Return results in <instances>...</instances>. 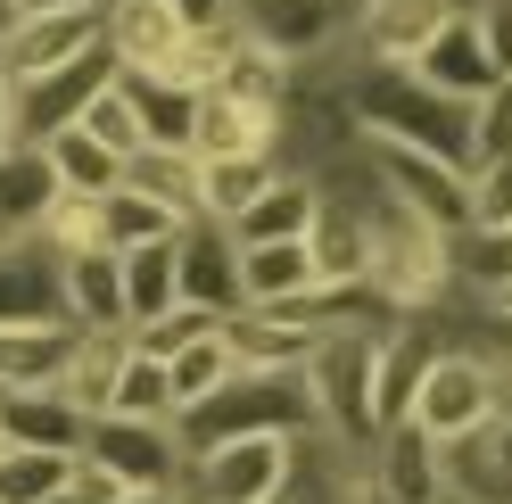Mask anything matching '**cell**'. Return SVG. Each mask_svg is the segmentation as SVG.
Returning a JSON list of instances; mask_svg holds the SVG:
<instances>
[{
    "label": "cell",
    "mask_w": 512,
    "mask_h": 504,
    "mask_svg": "<svg viewBox=\"0 0 512 504\" xmlns=\"http://www.w3.org/2000/svg\"><path fill=\"white\" fill-rule=\"evenodd\" d=\"M339 108H347L356 133L430 149V157H446V166H463V174L479 166V149H471V108H479V100H455V91L422 83L413 67H380V58H356V50H347Z\"/></svg>",
    "instance_id": "1"
},
{
    "label": "cell",
    "mask_w": 512,
    "mask_h": 504,
    "mask_svg": "<svg viewBox=\"0 0 512 504\" xmlns=\"http://www.w3.org/2000/svg\"><path fill=\"white\" fill-rule=\"evenodd\" d=\"M397 323V314H389ZM389 323H347V331H323L306 356V389H314V414H323L331 447L339 455H364L380 438V331Z\"/></svg>",
    "instance_id": "2"
},
{
    "label": "cell",
    "mask_w": 512,
    "mask_h": 504,
    "mask_svg": "<svg viewBox=\"0 0 512 504\" xmlns=\"http://www.w3.org/2000/svg\"><path fill=\"white\" fill-rule=\"evenodd\" d=\"M446 240L430 215H413L397 191H380L372 207V290L389 298V314H438L446 298H455V265H446Z\"/></svg>",
    "instance_id": "3"
},
{
    "label": "cell",
    "mask_w": 512,
    "mask_h": 504,
    "mask_svg": "<svg viewBox=\"0 0 512 504\" xmlns=\"http://www.w3.org/2000/svg\"><path fill=\"white\" fill-rule=\"evenodd\" d=\"M182 422V447L199 455L215 447V438H248V430H290V438H314L323 430V414H314V389H306V372H232L207 405H190Z\"/></svg>",
    "instance_id": "4"
},
{
    "label": "cell",
    "mask_w": 512,
    "mask_h": 504,
    "mask_svg": "<svg viewBox=\"0 0 512 504\" xmlns=\"http://www.w3.org/2000/svg\"><path fill=\"white\" fill-rule=\"evenodd\" d=\"M298 447L290 430H248V438H215L190 455V504H281L298 488Z\"/></svg>",
    "instance_id": "5"
},
{
    "label": "cell",
    "mask_w": 512,
    "mask_h": 504,
    "mask_svg": "<svg viewBox=\"0 0 512 504\" xmlns=\"http://www.w3.org/2000/svg\"><path fill=\"white\" fill-rule=\"evenodd\" d=\"M356 504H455V488H446V438L422 430L413 414L380 422V438L364 447Z\"/></svg>",
    "instance_id": "6"
},
{
    "label": "cell",
    "mask_w": 512,
    "mask_h": 504,
    "mask_svg": "<svg viewBox=\"0 0 512 504\" xmlns=\"http://www.w3.org/2000/svg\"><path fill=\"white\" fill-rule=\"evenodd\" d=\"M356 9H364V0H232L240 34L265 42L273 58H290V67H306V58H339L347 42H356Z\"/></svg>",
    "instance_id": "7"
},
{
    "label": "cell",
    "mask_w": 512,
    "mask_h": 504,
    "mask_svg": "<svg viewBox=\"0 0 512 504\" xmlns=\"http://www.w3.org/2000/svg\"><path fill=\"white\" fill-rule=\"evenodd\" d=\"M83 455H91V463H108L124 488H182V480H190V447H182V422L91 414V430H83Z\"/></svg>",
    "instance_id": "8"
},
{
    "label": "cell",
    "mask_w": 512,
    "mask_h": 504,
    "mask_svg": "<svg viewBox=\"0 0 512 504\" xmlns=\"http://www.w3.org/2000/svg\"><path fill=\"white\" fill-rule=\"evenodd\" d=\"M496 364L488 356H471V348H438L430 356V372H422V389H413V422L422 430H438L446 447H455L463 430H479L496 414Z\"/></svg>",
    "instance_id": "9"
},
{
    "label": "cell",
    "mask_w": 512,
    "mask_h": 504,
    "mask_svg": "<svg viewBox=\"0 0 512 504\" xmlns=\"http://www.w3.org/2000/svg\"><path fill=\"white\" fill-rule=\"evenodd\" d=\"M174 273H182V298H199L215 314H240L248 306V281H240V232L223 215H190L174 232Z\"/></svg>",
    "instance_id": "10"
},
{
    "label": "cell",
    "mask_w": 512,
    "mask_h": 504,
    "mask_svg": "<svg viewBox=\"0 0 512 504\" xmlns=\"http://www.w3.org/2000/svg\"><path fill=\"white\" fill-rule=\"evenodd\" d=\"M100 83H116V50L108 42L67 58V67H50V75H34V83H17V133L25 141H50L58 124H75L91 100H100Z\"/></svg>",
    "instance_id": "11"
},
{
    "label": "cell",
    "mask_w": 512,
    "mask_h": 504,
    "mask_svg": "<svg viewBox=\"0 0 512 504\" xmlns=\"http://www.w3.org/2000/svg\"><path fill=\"white\" fill-rule=\"evenodd\" d=\"M58 306H67L75 331H133L124 323V257L108 240L58 248Z\"/></svg>",
    "instance_id": "12"
},
{
    "label": "cell",
    "mask_w": 512,
    "mask_h": 504,
    "mask_svg": "<svg viewBox=\"0 0 512 504\" xmlns=\"http://www.w3.org/2000/svg\"><path fill=\"white\" fill-rule=\"evenodd\" d=\"M281 124H290V108H265V100H240V91L207 83L190 149L199 157H281Z\"/></svg>",
    "instance_id": "13"
},
{
    "label": "cell",
    "mask_w": 512,
    "mask_h": 504,
    "mask_svg": "<svg viewBox=\"0 0 512 504\" xmlns=\"http://www.w3.org/2000/svg\"><path fill=\"white\" fill-rule=\"evenodd\" d=\"M108 42V17L100 9H50V17H25L9 42H0V67H9V83H34L50 67H67V58L100 50Z\"/></svg>",
    "instance_id": "14"
},
{
    "label": "cell",
    "mask_w": 512,
    "mask_h": 504,
    "mask_svg": "<svg viewBox=\"0 0 512 504\" xmlns=\"http://www.w3.org/2000/svg\"><path fill=\"white\" fill-rule=\"evenodd\" d=\"M455 17V0H364L356 9V58H380V67H413L430 42H438V25Z\"/></svg>",
    "instance_id": "15"
},
{
    "label": "cell",
    "mask_w": 512,
    "mask_h": 504,
    "mask_svg": "<svg viewBox=\"0 0 512 504\" xmlns=\"http://www.w3.org/2000/svg\"><path fill=\"white\" fill-rule=\"evenodd\" d=\"M413 75L438 83V91H455V100H488V91L504 83V67L488 58V34H479V17H471V9H455V17L438 25V42L413 58Z\"/></svg>",
    "instance_id": "16"
},
{
    "label": "cell",
    "mask_w": 512,
    "mask_h": 504,
    "mask_svg": "<svg viewBox=\"0 0 512 504\" xmlns=\"http://www.w3.org/2000/svg\"><path fill=\"white\" fill-rule=\"evenodd\" d=\"M100 17H108V50H116V67H174V75H182L190 25L166 9V0H100Z\"/></svg>",
    "instance_id": "17"
},
{
    "label": "cell",
    "mask_w": 512,
    "mask_h": 504,
    "mask_svg": "<svg viewBox=\"0 0 512 504\" xmlns=\"http://www.w3.org/2000/svg\"><path fill=\"white\" fill-rule=\"evenodd\" d=\"M116 83L133 91L149 149H190V133H199V91H207V83H190V75H174V67H116Z\"/></svg>",
    "instance_id": "18"
},
{
    "label": "cell",
    "mask_w": 512,
    "mask_h": 504,
    "mask_svg": "<svg viewBox=\"0 0 512 504\" xmlns=\"http://www.w3.org/2000/svg\"><path fill=\"white\" fill-rule=\"evenodd\" d=\"M0 323H67L50 240H0Z\"/></svg>",
    "instance_id": "19"
},
{
    "label": "cell",
    "mask_w": 512,
    "mask_h": 504,
    "mask_svg": "<svg viewBox=\"0 0 512 504\" xmlns=\"http://www.w3.org/2000/svg\"><path fill=\"white\" fill-rule=\"evenodd\" d=\"M83 430H91V414L67 397V389H0V438H17V447H67V455H83Z\"/></svg>",
    "instance_id": "20"
},
{
    "label": "cell",
    "mask_w": 512,
    "mask_h": 504,
    "mask_svg": "<svg viewBox=\"0 0 512 504\" xmlns=\"http://www.w3.org/2000/svg\"><path fill=\"white\" fill-rule=\"evenodd\" d=\"M314 207H323V182L281 166L265 191L232 215V232H240V248H256V240H306V232H314Z\"/></svg>",
    "instance_id": "21"
},
{
    "label": "cell",
    "mask_w": 512,
    "mask_h": 504,
    "mask_svg": "<svg viewBox=\"0 0 512 504\" xmlns=\"http://www.w3.org/2000/svg\"><path fill=\"white\" fill-rule=\"evenodd\" d=\"M50 199H58L50 149H42V141H17L9 157H0V240H42Z\"/></svg>",
    "instance_id": "22"
},
{
    "label": "cell",
    "mask_w": 512,
    "mask_h": 504,
    "mask_svg": "<svg viewBox=\"0 0 512 504\" xmlns=\"http://www.w3.org/2000/svg\"><path fill=\"white\" fill-rule=\"evenodd\" d=\"M50 149V174H58V191H83V199H108L124 174H133V157L124 149H108L100 133H91V124L75 116V124H58V133L42 141Z\"/></svg>",
    "instance_id": "23"
},
{
    "label": "cell",
    "mask_w": 512,
    "mask_h": 504,
    "mask_svg": "<svg viewBox=\"0 0 512 504\" xmlns=\"http://www.w3.org/2000/svg\"><path fill=\"white\" fill-rule=\"evenodd\" d=\"M223 339H232V356L248 372H306V356H314L323 331H298V323H281V314H265V306H240V314H223Z\"/></svg>",
    "instance_id": "24"
},
{
    "label": "cell",
    "mask_w": 512,
    "mask_h": 504,
    "mask_svg": "<svg viewBox=\"0 0 512 504\" xmlns=\"http://www.w3.org/2000/svg\"><path fill=\"white\" fill-rule=\"evenodd\" d=\"M75 356V323H0V389H50Z\"/></svg>",
    "instance_id": "25"
},
{
    "label": "cell",
    "mask_w": 512,
    "mask_h": 504,
    "mask_svg": "<svg viewBox=\"0 0 512 504\" xmlns=\"http://www.w3.org/2000/svg\"><path fill=\"white\" fill-rule=\"evenodd\" d=\"M182 224H190V215H182V207H166L157 191H141L133 174H124L116 191L100 199V240L116 248V257H124V248H149V240H174Z\"/></svg>",
    "instance_id": "26"
},
{
    "label": "cell",
    "mask_w": 512,
    "mask_h": 504,
    "mask_svg": "<svg viewBox=\"0 0 512 504\" xmlns=\"http://www.w3.org/2000/svg\"><path fill=\"white\" fill-rule=\"evenodd\" d=\"M124 356H133V331H75V356H67V372H58V389H67L83 414H108Z\"/></svg>",
    "instance_id": "27"
},
{
    "label": "cell",
    "mask_w": 512,
    "mask_h": 504,
    "mask_svg": "<svg viewBox=\"0 0 512 504\" xmlns=\"http://www.w3.org/2000/svg\"><path fill=\"white\" fill-rule=\"evenodd\" d=\"M446 265H455L463 298H496L512 281V224H463L455 240H446Z\"/></svg>",
    "instance_id": "28"
},
{
    "label": "cell",
    "mask_w": 512,
    "mask_h": 504,
    "mask_svg": "<svg viewBox=\"0 0 512 504\" xmlns=\"http://www.w3.org/2000/svg\"><path fill=\"white\" fill-rule=\"evenodd\" d=\"M166 306H182V273H174V240L124 248V323H157Z\"/></svg>",
    "instance_id": "29"
},
{
    "label": "cell",
    "mask_w": 512,
    "mask_h": 504,
    "mask_svg": "<svg viewBox=\"0 0 512 504\" xmlns=\"http://www.w3.org/2000/svg\"><path fill=\"white\" fill-rule=\"evenodd\" d=\"M240 281H248V306H273V298H298L323 273H314L306 240H256V248H240Z\"/></svg>",
    "instance_id": "30"
},
{
    "label": "cell",
    "mask_w": 512,
    "mask_h": 504,
    "mask_svg": "<svg viewBox=\"0 0 512 504\" xmlns=\"http://www.w3.org/2000/svg\"><path fill=\"white\" fill-rule=\"evenodd\" d=\"M67 480H75L67 447H17V438H0V504H42Z\"/></svg>",
    "instance_id": "31"
},
{
    "label": "cell",
    "mask_w": 512,
    "mask_h": 504,
    "mask_svg": "<svg viewBox=\"0 0 512 504\" xmlns=\"http://www.w3.org/2000/svg\"><path fill=\"white\" fill-rule=\"evenodd\" d=\"M273 174H281V157H199V215H223V224H232Z\"/></svg>",
    "instance_id": "32"
},
{
    "label": "cell",
    "mask_w": 512,
    "mask_h": 504,
    "mask_svg": "<svg viewBox=\"0 0 512 504\" xmlns=\"http://www.w3.org/2000/svg\"><path fill=\"white\" fill-rule=\"evenodd\" d=\"M166 372H174V414H190V405H207L240 372V356H232V339H223V331H207V339H190V348H174Z\"/></svg>",
    "instance_id": "33"
},
{
    "label": "cell",
    "mask_w": 512,
    "mask_h": 504,
    "mask_svg": "<svg viewBox=\"0 0 512 504\" xmlns=\"http://www.w3.org/2000/svg\"><path fill=\"white\" fill-rule=\"evenodd\" d=\"M108 414L174 422V372H166V356H149V348L124 356V364H116V397H108Z\"/></svg>",
    "instance_id": "34"
},
{
    "label": "cell",
    "mask_w": 512,
    "mask_h": 504,
    "mask_svg": "<svg viewBox=\"0 0 512 504\" xmlns=\"http://www.w3.org/2000/svg\"><path fill=\"white\" fill-rule=\"evenodd\" d=\"M133 182L157 191L166 207L199 215V149H141V157H133Z\"/></svg>",
    "instance_id": "35"
},
{
    "label": "cell",
    "mask_w": 512,
    "mask_h": 504,
    "mask_svg": "<svg viewBox=\"0 0 512 504\" xmlns=\"http://www.w3.org/2000/svg\"><path fill=\"white\" fill-rule=\"evenodd\" d=\"M207 331H223V314H215V306H199V298H182V306L157 314V323H141V331H133V348L174 356V348H190V339H207Z\"/></svg>",
    "instance_id": "36"
},
{
    "label": "cell",
    "mask_w": 512,
    "mask_h": 504,
    "mask_svg": "<svg viewBox=\"0 0 512 504\" xmlns=\"http://www.w3.org/2000/svg\"><path fill=\"white\" fill-rule=\"evenodd\" d=\"M83 124H91V133H100L108 149H124V157H141V149H149L141 108H133V91H124V83H100V100L83 108Z\"/></svg>",
    "instance_id": "37"
},
{
    "label": "cell",
    "mask_w": 512,
    "mask_h": 504,
    "mask_svg": "<svg viewBox=\"0 0 512 504\" xmlns=\"http://www.w3.org/2000/svg\"><path fill=\"white\" fill-rule=\"evenodd\" d=\"M471 149H479V166H488V157H512V75L471 108Z\"/></svg>",
    "instance_id": "38"
},
{
    "label": "cell",
    "mask_w": 512,
    "mask_h": 504,
    "mask_svg": "<svg viewBox=\"0 0 512 504\" xmlns=\"http://www.w3.org/2000/svg\"><path fill=\"white\" fill-rule=\"evenodd\" d=\"M471 224H512V157L471 166Z\"/></svg>",
    "instance_id": "39"
},
{
    "label": "cell",
    "mask_w": 512,
    "mask_h": 504,
    "mask_svg": "<svg viewBox=\"0 0 512 504\" xmlns=\"http://www.w3.org/2000/svg\"><path fill=\"white\" fill-rule=\"evenodd\" d=\"M67 488H75V504H124V496H133L108 463H91V455H75V480H67Z\"/></svg>",
    "instance_id": "40"
},
{
    "label": "cell",
    "mask_w": 512,
    "mask_h": 504,
    "mask_svg": "<svg viewBox=\"0 0 512 504\" xmlns=\"http://www.w3.org/2000/svg\"><path fill=\"white\" fill-rule=\"evenodd\" d=\"M471 17H479V34H488V58L512 75V0H479Z\"/></svg>",
    "instance_id": "41"
},
{
    "label": "cell",
    "mask_w": 512,
    "mask_h": 504,
    "mask_svg": "<svg viewBox=\"0 0 512 504\" xmlns=\"http://www.w3.org/2000/svg\"><path fill=\"white\" fill-rule=\"evenodd\" d=\"M166 9L190 25V34H207V25H223V17H232V0H166Z\"/></svg>",
    "instance_id": "42"
},
{
    "label": "cell",
    "mask_w": 512,
    "mask_h": 504,
    "mask_svg": "<svg viewBox=\"0 0 512 504\" xmlns=\"http://www.w3.org/2000/svg\"><path fill=\"white\" fill-rule=\"evenodd\" d=\"M25 133H17V83H9V67H0V157H9Z\"/></svg>",
    "instance_id": "43"
},
{
    "label": "cell",
    "mask_w": 512,
    "mask_h": 504,
    "mask_svg": "<svg viewBox=\"0 0 512 504\" xmlns=\"http://www.w3.org/2000/svg\"><path fill=\"white\" fill-rule=\"evenodd\" d=\"M124 504H190V488H133Z\"/></svg>",
    "instance_id": "44"
},
{
    "label": "cell",
    "mask_w": 512,
    "mask_h": 504,
    "mask_svg": "<svg viewBox=\"0 0 512 504\" xmlns=\"http://www.w3.org/2000/svg\"><path fill=\"white\" fill-rule=\"evenodd\" d=\"M25 17H50V9H100V0H17Z\"/></svg>",
    "instance_id": "45"
},
{
    "label": "cell",
    "mask_w": 512,
    "mask_h": 504,
    "mask_svg": "<svg viewBox=\"0 0 512 504\" xmlns=\"http://www.w3.org/2000/svg\"><path fill=\"white\" fill-rule=\"evenodd\" d=\"M17 25H25V9H17V0H0V42H9Z\"/></svg>",
    "instance_id": "46"
},
{
    "label": "cell",
    "mask_w": 512,
    "mask_h": 504,
    "mask_svg": "<svg viewBox=\"0 0 512 504\" xmlns=\"http://www.w3.org/2000/svg\"><path fill=\"white\" fill-rule=\"evenodd\" d=\"M281 504H339V496H331V488H314V496H306V488H290Z\"/></svg>",
    "instance_id": "47"
},
{
    "label": "cell",
    "mask_w": 512,
    "mask_h": 504,
    "mask_svg": "<svg viewBox=\"0 0 512 504\" xmlns=\"http://www.w3.org/2000/svg\"><path fill=\"white\" fill-rule=\"evenodd\" d=\"M479 306H496V314H512V281H504V290H496V298H479Z\"/></svg>",
    "instance_id": "48"
},
{
    "label": "cell",
    "mask_w": 512,
    "mask_h": 504,
    "mask_svg": "<svg viewBox=\"0 0 512 504\" xmlns=\"http://www.w3.org/2000/svg\"><path fill=\"white\" fill-rule=\"evenodd\" d=\"M42 504H75V488H58V496H42Z\"/></svg>",
    "instance_id": "49"
},
{
    "label": "cell",
    "mask_w": 512,
    "mask_h": 504,
    "mask_svg": "<svg viewBox=\"0 0 512 504\" xmlns=\"http://www.w3.org/2000/svg\"><path fill=\"white\" fill-rule=\"evenodd\" d=\"M455 9H479V0H455Z\"/></svg>",
    "instance_id": "50"
}]
</instances>
